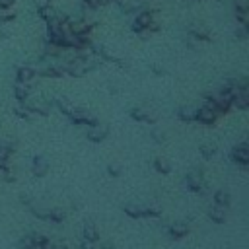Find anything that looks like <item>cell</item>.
Returning <instances> with one entry per match:
<instances>
[{
    "mask_svg": "<svg viewBox=\"0 0 249 249\" xmlns=\"http://www.w3.org/2000/svg\"><path fill=\"white\" fill-rule=\"evenodd\" d=\"M216 111H214V107L210 105V103H206V105H202L198 111H196V119L200 121V123H204V124H212L214 121H216Z\"/></svg>",
    "mask_w": 249,
    "mask_h": 249,
    "instance_id": "6da1fadb",
    "label": "cell"
},
{
    "mask_svg": "<svg viewBox=\"0 0 249 249\" xmlns=\"http://www.w3.org/2000/svg\"><path fill=\"white\" fill-rule=\"evenodd\" d=\"M154 23V14L152 12H140L134 19V31H142V29H150Z\"/></svg>",
    "mask_w": 249,
    "mask_h": 249,
    "instance_id": "7a4b0ae2",
    "label": "cell"
},
{
    "mask_svg": "<svg viewBox=\"0 0 249 249\" xmlns=\"http://www.w3.org/2000/svg\"><path fill=\"white\" fill-rule=\"evenodd\" d=\"M231 154H233V160H235V161H239L241 165H245V163L249 161V152H247V146H245V144L235 146Z\"/></svg>",
    "mask_w": 249,
    "mask_h": 249,
    "instance_id": "3957f363",
    "label": "cell"
},
{
    "mask_svg": "<svg viewBox=\"0 0 249 249\" xmlns=\"http://www.w3.org/2000/svg\"><path fill=\"white\" fill-rule=\"evenodd\" d=\"M105 134H107V128L99 126V124H93V128L89 130V138H93V140H101Z\"/></svg>",
    "mask_w": 249,
    "mask_h": 249,
    "instance_id": "277c9868",
    "label": "cell"
},
{
    "mask_svg": "<svg viewBox=\"0 0 249 249\" xmlns=\"http://www.w3.org/2000/svg\"><path fill=\"white\" fill-rule=\"evenodd\" d=\"M187 183H189V187H191L193 191H198V189H200V185H202V181H200V175H198V173H189Z\"/></svg>",
    "mask_w": 249,
    "mask_h": 249,
    "instance_id": "5b68a950",
    "label": "cell"
},
{
    "mask_svg": "<svg viewBox=\"0 0 249 249\" xmlns=\"http://www.w3.org/2000/svg\"><path fill=\"white\" fill-rule=\"evenodd\" d=\"M235 16H237V19L245 25V21H247V6H245V4H237V6H235Z\"/></svg>",
    "mask_w": 249,
    "mask_h": 249,
    "instance_id": "8992f818",
    "label": "cell"
},
{
    "mask_svg": "<svg viewBox=\"0 0 249 249\" xmlns=\"http://www.w3.org/2000/svg\"><path fill=\"white\" fill-rule=\"evenodd\" d=\"M18 76H19V82H23V84H27L33 76H35V72L31 70V68H19V72H18Z\"/></svg>",
    "mask_w": 249,
    "mask_h": 249,
    "instance_id": "52a82bcc",
    "label": "cell"
},
{
    "mask_svg": "<svg viewBox=\"0 0 249 249\" xmlns=\"http://www.w3.org/2000/svg\"><path fill=\"white\" fill-rule=\"evenodd\" d=\"M216 202H218L220 206H228V204H230V195H228L226 191H218V193H216Z\"/></svg>",
    "mask_w": 249,
    "mask_h": 249,
    "instance_id": "ba28073f",
    "label": "cell"
},
{
    "mask_svg": "<svg viewBox=\"0 0 249 249\" xmlns=\"http://www.w3.org/2000/svg\"><path fill=\"white\" fill-rule=\"evenodd\" d=\"M210 218H212L214 222H224V210L218 208V206H214V208L210 210Z\"/></svg>",
    "mask_w": 249,
    "mask_h": 249,
    "instance_id": "9c48e42d",
    "label": "cell"
},
{
    "mask_svg": "<svg viewBox=\"0 0 249 249\" xmlns=\"http://www.w3.org/2000/svg\"><path fill=\"white\" fill-rule=\"evenodd\" d=\"M16 95H18V99H25V97H27V86H25L23 82H19V84L16 86Z\"/></svg>",
    "mask_w": 249,
    "mask_h": 249,
    "instance_id": "30bf717a",
    "label": "cell"
},
{
    "mask_svg": "<svg viewBox=\"0 0 249 249\" xmlns=\"http://www.w3.org/2000/svg\"><path fill=\"white\" fill-rule=\"evenodd\" d=\"M45 171H47V161L41 160V158H37V160H35V173L41 175V173H45Z\"/></svg>",
    "mask_w": 249,
    "mask_h": 249,
    "instance_id": "8fae6325",
    "label": "cell"
},
{
    "mask_svg": "<svg viewBox=\"0 0 249 249\" xmlns=\"http://www.w3.org/2000/svg\"><path fill=\"white\" fill-rule=\"evenodd\" d=\"M169 231H171L173 235L181 237V235H185V233H187V228H185V226H181V224H175V226H171V228H169Z\"/></svg>",
    "mask_w": 249,
    "mask_h": 249,
    "instance_id": "7c38bea8",
    "label": "cell"
},
{
    "mask_svg": "<svg viewBox=\"0 0 249 249\" xmlns=\"http://www.w3.org/2000/svg\"><path fill=\"white\" fill-rule=\"evenodd\" d=\"M84 231H86V239H88V241H95V239H97V230H95L93 226H86Z\"/></svg>",
    "mask_w": 249,
    "mask_h": 249,
    "instance_id": "4fadbf2b",
    "label": "cell"
},
{
    "mask_svg": "<svg viewBox=\"0 0 249 249\" xmlns=\"http://www.w3.org/2000/svg\"><path fill=\"white\" fill-rule=\"evenodd\" d=\"M84 6L89 8V10H95L101 6V0H84Z\"/></svg>",
    "mask_w": 249,
    "mask_h": 249,
    "instance_id": "5bb4252c",
    "label": "cell"
},
{
    "mask_svg": "<svg viewBox=\"0 0 249 249\" xmlns=\"http://www.w3.org/2000/svg\"><path fill=\"white\" fill-rule=\"evenodd\" d=\"M156 167H160V169H161V173H167V171H169V167H167L161 160H156Z\"/></svg>",
    "mask_w": 249,
    "mask_h": 249,
    "instance_id": "9a60e30c",
    "label": "cell"
},
{
    "mask_svg": "<svg viewBox=\"0 0 249 249\" xmlns=\"http://www.w3.org/2000/svg\"><path fill=\"white\" fill-rule=\"evenodd\" d=\"M193 117H195V115H193L191 111H185V109H181V119H187V121H189V119H193Z\"/></svg>",
    "mask_w": 249,
    "mask_h": 249,
    "instance_id": "2e32d148",
    "label": "cell"
},
{
    "mask_svg": "<svg viewBox=\"0 0 249 249\" xmlns=\"http://www.w3.org/2000/svg\"><path fill=\"white\" fill-rule=\"evenodd\" d=\"M107 2H111V0H101V4H107Z\"/></svg>",
    "mask_w": 249,
    "mask_h": 249,
    "instance_id": "e0dca14e",
    "label": "cell"
}]
</instances>
